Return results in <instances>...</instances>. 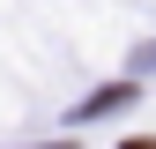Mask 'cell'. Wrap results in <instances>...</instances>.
I'll list each match as a JSON object with an SVG mask.
<instances>
[{"instance_id": "6da1fadb", "label": "cell", "mask_w": 156, "mask_h": 149, "mask_svg": "<svg viewBox=\"0 0 156 149\" xmlns=\"http://www.w3.org/2000/svg\"><path fill=\"white\" fill-rule=\"evenodd\" d=\"M126 149H156V142H141V134H134V142H126Z\"/></svg>"}]
</instances>
